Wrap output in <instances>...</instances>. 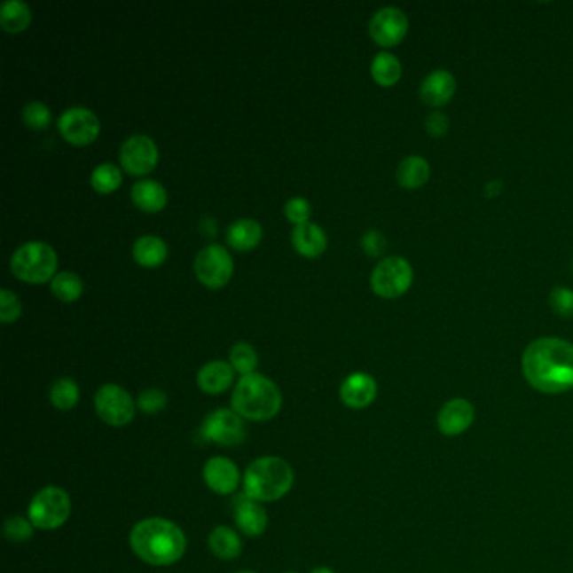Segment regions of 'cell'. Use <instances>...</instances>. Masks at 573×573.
Returning a JSON list of instances; mask_svg holds the SVG:
<instances>
[{
  "label": "cell",
  "instance_id": "cell-23",
  "mask_svg": "<svg viewBox=\"0 0 573 573\" xmlns=\"http://www.w3.org/2000/svg\"><path fill=\"white\" fill-rule=\"evenodd\" d=\"M169 255L165 240L159 236H142L133 244V259L145 268L160 266Z\"/></svg>",
  "mask_w": 573,
  "mask_h": 573
},
{
  "label": "cell",
  "instance_id": "cell-27",
  "mask_svg": "<svg viewBox=\"0 0 573 573\" xmlns=\"http://www.w3.org/2000/svg\"><path fill=\"white\" fill-rule=\"evenodd\" d=\"M370 71H372V78L375 80L377 84L389 88V86L397 84L400 75H402V66L394 54L379 52L372 61Z\"/></svg>",
  "mask_w": 573,
  "mask_h": 573
},
{
  "label": "cell",
  "instance_id": "cell-43",
  "mask_svg": "<svg viewBox=\"0 0 573 573\" xmlns=\"http://www.w3.org/2000/svg\"><path fill=\"white\" fill-rule=\"evenodd\" d=\"M572 271H573V261H572Z\"/></svg>",
  "mask_w": 573,
  "mask_h": 573
},
{
  "label": "cell",
  "instance_id": "cell-38",
  "mask_svg": "<svg viewBox=\"0 0 573 573\" xmlns=\"http://www.w3.org/2000/svg\"><path fill=\"white\" fill-rule=\"evenodd\" d=\"M426 130L430 137L441 138L446 135L447 130H449V118L444 113L432 112L426 118Z\"/></svg>",
  "mask_w": 573,
  "mask_h": 573
},
{
  "label": "cell",
  "instance_id": "cell-19",
  "mask_svg": "<svg viewBox=\"0 0 573 573\" xmlns=\"http://www.w3.org/2000/svg\"><path fill=\"white\" fill-rule=\"evenodd\" d=\"M294 249L304 257H318L326 249V234L318 224L304 223L296 225L291 232Z\"/></svg>",
  "mask_w": 573,
  "mask_h": 573
},
{
  "label": "cell",
  "instance_id": "cell-16",
  "mask_svg": "<svg viewBox=\"0 0 573 573\" xmlns=\"http://www.w3.org/2000/svg\"><path fill=\"white\" fill-rule=\"evenodd\" d=\"M475 420V407L464 398H452L441 409L437 426L446 436H459L469 429Z\"/></svg>",
  "mask_w": 573,
  "mask_h": 573
},
{
  "label": "cell",
  "instance_id": "cell-9",
  "mask_svg": "<svg viewBox=\"0 0 573 573\" xmlns=\"http://www.w3.org/2000/svg\"><path fill=\"white\" fill-rule=\"evenodd\" d=\"M96 412L112 428H125L135 417V402L127 390L116 383H106L98 389Z\"/></svg>",
  "mask_w": 573,
  "mask_h": 573
},
{
  "label": "cell",
  "instance_id": "cell-42",
  "mask_svg": "<svg viewBox=\"0 0 573 573\" xmlns=\"http://www.w3.org/2000/svg\"><path fill=\"white\" fill-rule=\"evenodd\" d=\"M239 573H253V572H239Z\"/></svg>",
  "mask_w": 573,
  "mask_h": 573
},
{
  "label": "cell",
  "instance_id": "cell-2",
  "mask_svg": "<svg viewBox=\"0 0 573 573\" xmlns=\"http://www.w3.org/2000/svg\"><path fill=\"white\" fill-rule=\"evenodd\" d=\"M133 553L155 567L174 565L187 550V538L180 526L165 518H148L133 526L130 533Z\"/></svg>",
  "mask_w": 573,
  "mask_h": 573
},
{
  "label": "cell",
  "instance_id": "cell-18",
  "mask_svg": "<svg viewBox=\"0 0 573 573\" xmlns=\"http://www.w3.org/2000/svg\"><path fill=\"white\" fill-rule=\"evenodd\" d=\"M234 381V368L224 360H214L202 366L197 373V385L206 394H223Z\"/></svg>",
  "mask_w": 573,
  "mask_h": 573
},
{
  "label": "cell",
  "instance_id": "cell-20",
  "mask_svg": "<svg viewBox=\"0 0 573 573\" xmlns=\"http://www.w3.org/2000/svg\"><path fill=\"white\" fill-rule=\"evenodd\" d=\"M130 195H131L133 204L145 212H157L167 206L165 187L152 178H142V180L135 182L130 191Z\"/></svg>",
  "mask_w": 573,
  "mask_h": 573
},
{
  "label": "cell",
  "instance_id": "cell-36",
  "mask_svg": "<svg viewBox=\"0 0 573 573\" xmlns=\"http://www.w3.org/2000/svg\"><path fill=\"white\" fill-rule=\"evenodd\" d=\"M22 304L17 298L16 293L11 289H2L0 291V319L2 323H12L14 319L20 317Z\"/></svg>",
  "mask_w": 573,
  "mask_h": 573
},
{
  "label": "cell",
  "instance_id": "cell-12",
  "mask_svg": "<svg viewBox=\"0 0 573 573\" xmlns=\"http://www.w3.org/2000/svg\"><path fill=\"white\" fill-rule=\"evenodd\" d=\"M409 31V19L397 7H383L377 11L368 26L372 39L383 48L397 46Z\"/></svg>",
  "mask_w": 573,
  "mask_h": 573
},
{
  "label": "cell",
  "instance_id": "cell-25",
  "mask_svg": "<svg viewBox=\"0 0 573 573\" xmlns=\"http://www.w3.org/2000/svg\"><path fill=\"white\" fill-rule=\"evenodd\" d=\"M210 552L221 560H234L242 550L239 535L227 526H217L208 535Z\"/></svg>",
  "mask_w": 573,
  "mask_h": 573
},
{
  "label": "cell",
  "instance_id": "cell-14",
  "mask_svg": "<svg viewBox=\"0 0 573 573\" xmlns=\"http://www.w3.org/2000/svg\"><path fill=\"white\" fill-rule=\"evenodd\" d=\"M204 479L214 493L231 494L238 490L240 475L238 466L227 458H212L204 466Z\"/></svg>",
  "mask_w": 573,
  "mask_h": 573
},
{
  "label": "cell",
  "instance_id": "cell-10",
  "mask_svg": "<svg viewBox=\"0 0 573 573\" xmlns=\"http://www.w3.org/2000/svg\"><path fill=\"white\" fill-rule=\"evenodd\" d=\"M202 436L219 446H238L246 439V428L239 414L229 409L214 411L206 417Z\"/></svg>",
  "mask_w": 573,
  "mask_h": 573
},
{
  "label": "cell",
  "instance_id": "cell-30",
  "mask_svg": "<svg viewBox=\"0 0 573 573\" xmlns=\"http://www.w3.org/2000/svg\"><path fill=\"white\" fill-rule=\"evenodd\" d=\"M122 184V172L113 163H99L91 172V185L99 193H112Z\"/></svg>",
  "mask_w": 573,
  "mask_h": 573
},
{
  "label": "cell",
  "instance_id": "cell-24",
  "mask_svg": "<svg viewBox=\"0 0 573 573\" xmlns=\"http://www.w3.org/2000/svg\"><path fill=\"white\" fill-rule=\"evenodd\" d=\"M429 163L422 157H417V155L405 157L398 165L397 180L404 189L414 191L422 187L429 180Z\"/></svg>",
  "mask_w": 573,
  "mask_h": 573
},
{
  "label": "cell",
  "instance_id": "cell-35",
  "mask_svg": "<svg viewBox=\"0 0 573 573\" xmlns=\"http://www.w3.org/2000/svg\"><path fill=\"white\" fill-rule=\"evenodd\" d=\"M137 402L145 414H159L167 407V394L160 389H148L138 396Z\"/></svg>",
  "mask_w": 573,
  "mask_h": 573
},
{
  "label": "cell",
  "instance_id": "cell-8",
  "mask_svg": "<svg viewBox=\"0 0 573 573\" xmlns=\"http://www.w3.org/2000/svg\"><path fill=\"white\" fill-rule=\"evenodd\" d=\"M193 271L202 285L214 289L223 287L234 272V261L224 246L208 244L195 255Z\"/></svg>",
  "mask_w": 573,
  "mask_h": 573
},
{
  "label": "cell",
  "instance_id": "cell-5",
  "mask_svg": "<svg viewBox=\"0 0 573 573\" xmlns=\"http://www.w3.org/2000/svg\"><path fill=\"white\" fill-rule=\"evenodd\" d=\"M58 268V255L43 240H31L19 246L11 257V271L20 281L41 285L52 279Z\"/></svg>",
  "mask_w": 573,
  "mask_h": 573
},
{
  "label": "cell",
  "instance_id": "cell-1",
  "mask_svg": "<svg viewBox=\"0 0 573 573\" xmlns=\"http://www.w3.org/2000/svg\"><path fill=\"white\" fill-rule=\"evenodd\" d=\"M528 383L543 394H561L573 387V345L560 338H540L523 353Z\"/></svg>",
  "mask_w": 573,
  "mask_h": 573
},
{
  "label": "cell",
  "instance_id": "cell-33",
  "mask_svg": "<svg viewBox=\"0 0 573 573\" xmlns=\"http://www.w3.org/2000/svg\"><path fill=\"white\" fill-rule=\"evenodd\" d=\"M31 522H27L22 516H11L5 520L4 525V535L9 542L24 543L27 542L34 535V528Z\"/></svg>",
  "mask_w": 573,
  "mask_h": 573
},
{
  "label": "cell",
  "instance_id": "cell-7",
  "mask_svg": "<svg viewBox=\"0 0 573 573\" xmlns=\"http://www.w3.org/2000/svg\"><path fill=\"white\" fill-rule=\"evenodd\" d=\"M414 272L407 259L400 255H390L382 259L372 272L370 283L375 294L385 300H394L407 293L412 286Z\"/></svg>",
  "mask_w": 573,
  "mask_h": 573
},
{
  "label": "cell",
  "instance_id": "cell-17",
  "mask_svg": "<svg viewBox=\"0 0 573 573\" xmlns=\"http://www.w3.org/2000/svg\"><path fill=\"white\" fill-rule=\"evenodd\" d=\"M454 93H456V80L444 69H437L430 73L420 86L422 101L434 108L447 105L452 99Z\"/></svg>",
  "mask_w": 573,
  "mask_h": 573
},
{
  "label": "cell",
  "instance_id": "cell-28",
  "mask_svg": "<svg viewBox=\"0 0 573 573\" xmlns=\"http://www.w3.org/2000/svg\"><path fill=\"white\" fill-rule=\"evenodd\" d=\"M49 398L56 409H59L63 412L71 411L76 407V404L80 400V387L73 379L63 377L52 383V387L49 390Z\"/></svg>",
  "mask_w": 573,
  "mask_h": 573
},
{
  "label": "cell",
  "instance_id": "cell-3",
  "mask_svg": "<svg viewBox=\"0 0 573 573\" xmlns=\"http://www.w3.org/2000/svg\"><path fill=\"white\" fill-rule=\"evenodd\" d=\"M281 390L261 373L242 375L232 392V411L249 420H270L281 411Z\"/></svg>",
  "mask_w": 573,
  "mask_h": 573
},
{
  "label": "cell",
  "instance_id": "cell-15",
  "mask_svg": "<svg viewBox=\"0 0 573 573\" xmlns=\"http://www.w3.org/2000/svg\"><path fill=\"white\" fill-rule=\"evenodd\" d=\"M340 397L351 409H365L377 397V383L364 372L351 373L341 383Z\"/></svg>",
  "mask_w": 573,
  "mask_h": 573
},
{
  "label": "cell",
  "instance_id": "cell-4",
  "mask_svg": "<svg viewBox=\"0 0 573 573\" xmlns=\"http://www.w3.org/2000/svg\"><path fill=\"white\" fill-rule=\"evenodd\" d=\"M294 483L293 467L281 458H259L244 475L246 496L255 501H276L289 493Z\"/></svg>",
  "mask_w": 573,
  "mask_h": 573
},
{
  "label": "cell",
  "instance_id": "cell-6",
  "mask_svg": "<svg viewBox=\"0 0 573 573\" xmlns=\"http://www.w3.org/2000/svg\"><path fill=\"white\" fill-rule=\"evenodd\" d=\"M71 514V498L58 486H48L32 498L29 522L39 530H56L63 526Z\"/></svg>",
  "mask_w": 573,
  "mask_h": 573
},
{
  "label": "cell",
  "instance_id": "cell-11",
  "mask_svg": "<svg viewBox=\"0 0 573 573\" xmlns=\"http://www.w3.org/2000/svg\"><path fill=\"white\" fill-rule=\"evenodd\" d=\"M159 160V148L146 135H131L120 148V161L131 176H145L152 172Z\"/></svg>",
  "mask_w": 573,
  "mask_h": 573
},
{
  "label": "cell",
  "instance_id": "cell-31",
  "mask_svg": "<svg viewBox=\"0 0 573 573\" xmlns=\"http://www.w3.org/2000/svg\"><path fill=\"white\" fill-rule=\"evenodd\" d=\"M231 365L234 370H238L242 375H249L255 373V366H257V353L253 345L246 343V341H239L231 349V355H229Z\"/></svg>",
  "mask_w": 573,
  "mask_h": 573
},
{
  "label": "cell",
  "instance_id": "cell-32",
  "mask_svg": "<svg viewBox=\"0 0 573 573\" xmlns=\"http://www.w3.org/2000/svg\"><path fill=\"white\" fill-rule=\"evenodd\" d=\"M22 120L27 127L44 130L51 123V110L41 101H31L22 108Z\"/></svg>",
  "mask_w": 573,
  "mask_h": 573
},
{
  "label": "cell",
  "instance_id": "cell-26",
  "mask_svg": "<svg viewBox=\"0 0 573 573\" xmlns=\"http://www.w3.org/2000/svg\"><path fill=\"white\" fill-rule=\"evenodd\" d=\"M31 7L22 0H5L0 7V24L4 31H24L31 24Z\"/></svg>",
  "mask_w": 573,
  "mask_h": 573
},
{
  "label": "cell",
  "instance_id": "cell-34",
  "mask_svg": "<svg viewBox=\"0 0 573 573\" xmlns=\"http://www.w3.org/2000/svg\"><path fill=\"white\" fill-rule=\"evenodd\" d=\"M550 306L561 318H573V291L569 287H555L550 293Z\"/></svg>",
  "mask_w": 573,
  "mask_h": 573
},
{
  "label": "cell",
  "instance_id": "cell-40",
  "mask_svg": "<svg viewBox=\"0 0 573 573\" xmlns=\"http://www.w3.org/2000/svg\"><path fill=\"white\" fill-rule=\"evenodd\" d=\"M501 191H503V184H501V182H491V184H488V185L484 187L486 197H491V199L496 197V195H499Z\"/></svg>",
  "mask_w": 573,
  "mask_h": 573
},
{
  "label": "cell",
  "instance_id": "cell-21",
  "mask_svg": "<svg viewBox=\"0 0 573 573\" xmlns=\"http://www.w3.org/2000/svg\"><path fill=\"white\" fill-rule=\"evenodd\" d=\"M234 518H236V523L239 526L240 531L247 537H259L268 528L266 511L251 498H246L244 501L238 503Z\"/></svg>",
  "mask_w": 573,
  "mask_h": 573
},
{
  "label": "cell",
  "instance_id": "cell-37",
  "mask_svg": "<svg viewBox=\"0 0 573 573\" xmlns=\"http://www.w3.org/2000/svg\"><path fill=\"white\" fill-rule=\"evenodd\" d=\"M285 214L291 223L300 225V224L308 223L311 206L304 197H291L285 204Z\"/></svg>",
  "mask_w": 573,
  "mask_h": 573
},
{
  "label": "cell",
  "instance_id": "cell-29",
  "mask_svg": "<svg viewBox=\"0 0 573 573\" xmlns=\"http://www.w3.org/2000/svg\"><path fill=\"white\" fill-rule=\"evenodd\" d=\"M82 279L76 272L61 271L58 272L51 279V291L54 296H58L61 302H76L82 294Z\"/></svg>",
  "mask_w": 573,
  "mask_h": 573
},
{
  "label": "cell",
  "instance_id": "cell-13",
  "mask_svg": "<svg viewBox=\"0 0 573 573\" xmlns=\"http://www.w3.org/2000/svg\"><path fill=\"white\" fill-rule=\"evenodd\" d=\"M58 128L69 144L88 145L95 142L101 127L98 116L91 110L73 106L59 116Z\"/></svg>",
  "mask_w": 573,
  "mask_h": 573
},
{
  "label": "cell",
  "instance_id": "cell-39",
  "mask_svg": "<svg viewBox=\"0 0 573 573\" xmlns=\"http://www.w3.org/2000/svg\"><path fill=\"white\" fill-rule=\"evenodd\" d=\"M362 247L365 249L366 255H381L385 247H387V240L382 232L379 231H368L365 236L362 238Z\"/></svg>",
  "mask_w": 573,
  "mask_h": 573
},
{
  "label": "cell",
  "instance_id": "cell-41",
  "mask_svg": "<svg viewBox=\"0 0 573 573\" xmlns=\"http://www.w3.org/2000/svg\"><path fill=\"white\" fill-rule=\"evenodd\" d=\"M311 573H334V570L326 569V567H319V569H315Z\"/></svg>",
  "mask_w": 573,
  "mask_h": 573
},
{
  "label": "cell",
  "instance_id": "cell-22",
  "mask_svg": "<svg viewBox=\"0 0 573 573\" xmlns=\"http://www.w3.org/2000/svg\"><path fill=\"white\" fill-rule=\"evenodd\" d=\"M225 238L231 247L238 251H249L263 238V227L255 219H238L227 227Z\"/></svg>",
  "mask_w": 573,
  "mask_h": 573
}]
</instances>
